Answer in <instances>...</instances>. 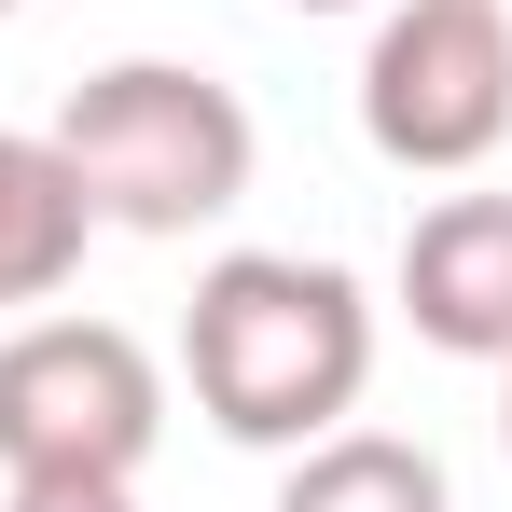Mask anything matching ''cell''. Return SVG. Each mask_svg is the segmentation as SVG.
Instances as JSON below:
<instances>
[{"label": "cell", "instance_id": "ba28073f", "mask_svg": "<svg viewBox=\"0 0 512 512\" xmlns=\"http://www.w3.org/2000/svg\"><path fill=\"white\" fill-rule=\"evenodd\" d=\"M0 512H139V485H111V471H42V485H0Z\"/></svg>", "mask_w": 512, "mask_h": 512}, {"label": "cell", "instance_id": "277c9868", "mask_svg": "<svg viewBox=\"0 0 512 512\" xmlns=\"http://www.w3.org/2000/svg\"><path fill=\"white\" fill-rule=\"evenodd\" d=\"M360 139L416 180H471L512 139V0H402L360 56Z\"/></svg>", "mask_w": 512, "mask_h": 512}, {"label": "cell", "instance_id": "30bf717a", "mask_svg": "<svg viewBox=\"0 0 512 512\" xmlns=\"http://www.w3.org/2000/svg\"><path fill=\"white\" fill-rule=\"evenodd\" d=\"M305 14H346V0H305Z\"/></svg>", "mask_w": 512, "mask_h": 512}, {"label": "cell", "instance_id": "5b68a950", "mask_svg": "<svg viewBox=\"0 0 512 512\" xmlns=\"http://www.w3.org/2000/svg\"><path fill=\"white\" fill-rule=\"evenodd\" d=\"M402 319L443 360H512V194H443L402 236Z\"/></svg>", "mask_w": 512, "mask_h": 512}, {"label": "cell", "instance_id": "8fae6325", "mask_svg": "<svg viewBox=\"0 0 512 512\" xmlns=\"http://www.w3.org/2000/svg\"><path fill=\"white\" fill-rule=\"evenodd\" d=\"M0 14H14V0H0Z\"/></svg>", "mask_w": 512, "mask_h": 512}, {"label": "cell", "instance_id": "8992f818", "mask_svg": "<svg viewBox=\"0 0 512 512\" xmlns=\"http://www.w3.org/2000/svg\"><path fill=\"white\" fill-rule=\"evenodd\" d=\"M84 180L56 167V139H28V125H0V305H56L70 277H84Z\"/></svg>", "mask_w": 512, "mask_h": 512}, {"label": "cell", "instance_id": "7a4b0ae2", "mask_svg": "<svg viewBox=\"0 0 512 512\" xmlns=\"http://www.w3.org/2000/svg\"><path fill=\"white\" fill-rule=\"evenodd\" d=\"M56 167L84 180L97 236H194V222H222V208H250V97L208 84V70H180V56H111L84 84L56 97Z\"/></svg>", "mask_w": 512, "mask_h": 512}, {"label": "cell", "instance_id": "3957f363", "mask_svg": "<svg viewBox=\"0 0 512 512\" xmlns=\"http://www.w3.org/2000/svg\"><path fill=\"white\" fill-rule=\"evenodd\" d=\"M167 443V374L125 319H28L0 333V485L42 471H111L139 485V457Z\"/></svg>", "mask_w": 512, "mask_h": 512}, {"label": "cell", "instance_id": "9c48e42d", "mask_svg": "<svg viewBox=\"0 0 512 512\" xmlns=\"http://www.w3.org/2000/svg\"><path fill=\"white\" fill-rule=\"evenodd\" d=\"M499 443H512V360H499Z\"/></svg>", "mask_w": 512, "mask_h": 512}, {"label": "cell", "instance_id": "52a82bcc", "mask_svg": "<svg viewBox=\"0 0 512 512\" xmlns=\"http://www.w3.org/2000/svg\"><path fill=\"white\" fill-rule=\"evenodd\" d=\"M277 512H457V499H443V457L402 443V429H319L291 457Z\"/></svg>", "mask_w": 512, "mask_h": 512}, {"label": "cell", "instance_id": "6da1fadb", "mask_svg": "<svg viewBox=\"0 0 512 512\" xmlns=\"http://www.w3.org/2000/svg\"><path fill=\"white\" fill-rule=\"evenodd\" d=\"M180 374H194V416L250 457H305L319 429L360 416L374 388V305L346 263L305 250H222L180 305Z\"/></svg>", "mask_w": 512, "mask_h": 512}]
</instances>
